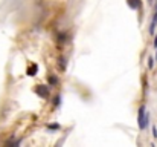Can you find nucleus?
Here are the masks:
<instances>
[{
    "label": "nucleus",
    "instance_id": "f257e3e1",
    "mask_svg": "<svg viewBox=\"0 0 157 147\" xmlns=\"http://www.w3.org/2000/svg\"><path fill=\"white\" fill-rule=\"evenodd\" d=\"M147 121H148V116L145 115V107L142 106L139 109V127L140 129H145L147 127Z\"/></svg>",
    "mask_w": 157,
    "mask_h": 147
},
{
    "label": "nucleus",
    "instance_id": "f03ea898",
    "mask_svg": "<svg viewBox=\"0 0 157 147\" xmlns=\"http://www.w3.org/2000/svg\"><path fill=\"white\" fill-rule=\"evenodd\" d=\"M35 92L40 95V97L46 98L48 95H49V91H48V88L46 86H43V84H40V86H37V89H35Z\"/></svg>",
    "mask_w": 157,
    "mask_h": 147
},
{
    "label": "nucleus",
    "instance_id": "7ed1b4c3",
    "mask_svg": "<svg viewBox=\"0 0 157 147\" xmlns=\"http://www.w3.org/2000/svg\"><path fill=\"white\" fill-rule=\"evenodd\" d=\"M128 5H130L131 8H134V9H136V8H139V6H140V2H139V0H128Z\"/></svg>",
    "mask_w": 157,
    "mask_h": 147
},
{
    "label": "nucleus",
    "instance_id": "20e7f679",
    "mask_svg": "<svg viewBox=\"0 0 157 147\" xmlns=\"http://www.w3.org/2000/svg\"><path fill=\"white\" fill-rule=\"evenodd\" d=\"M37 69H38V67H37L35 64H34V66H31V67H29V71H28V72H29V75H35Z\"/></svg>",
    "mask_w": 157,
    "mask_h": 147
},
{
    "label": "nucleus",
    "instance_id": "39448f33",
    "mask_svg": "<svg viewBox=\"0 0 157 147\" xmlns=\"http://www.w3.org/2000/svg\"><path fill=\"white\" fill-rule=\"evenodd\" d=\"M49 81H51V83H52V84H53V83H56V80H55V78H53V77H51V78H49Z\"/></svg>",
    "mask_w": 157,
    "mask_h": 147
}]
</instances>
